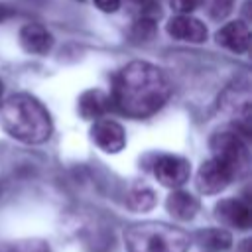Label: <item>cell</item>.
I'll list each match as a JSON object with an SVG mask.
<instances>
[{
    "label": "cell",
    "mask_w": 252,
    "mask_h": 252,
    "mask_svg": "<svg viewBox=\"0 0 252 252\" xmlns=\"http://www.w3.org/2000/svg\"><path fill=\"white\" fill-rule=\"evenodd\" d=\"M171 83L165 71L148 61H132L124 65L112 81L110 106L130 118H146L156 114L169 98Z\"/></svg>",
    "instance_id": "cell-1"
},
{
    "label": "cell",
    "mask_w": 252,
    "mask_h": 252,
    "mask_svg": "<svg viewBox=\"0 0 252 252\" xmlns=\"http://www.w3.org/2000/svg\"><path fill=\"white\" fill-rule=\"evenodd\" d=\"M0 126L24 144H43L53 128L47 108L28 93H16L2 100Z\"/></svg>",
    "instance_id": "cell-2"
},
{
    "label": "cell",
    "mask_w": 252,
    "mask_h": 252,
    "mask_svg": "<svg viewBox=\"0 0 252 252\" xmlns=\"http://www.w3.org/2000/svg\"><path fill=\"white\" fill-rule=\"evenodd\" d=\"M128 252H187L191 238L185 230L159 220L130 224L124 230Z\"/></svg>",
    "instance_id": "cell-3"
},
{
    "label": "cell",
    "mask_w": 252,
    "mask_h": 252,
    "mask_svg": "<svg viewBox=\"0 0 252 252\" xmlns=\"http://www.w3.org/2000/svg\"><path fill=\"white\" fill-rule=\"evenodd\" d=\"M211 152H213L215 159H219L220 163H224L230 169L234 179H240L248 173L250 152L238 132H234V130L217 132L211 138Z\"/></svg>",
    "instance_id": "cell-4"
},
{
    "label": "cell",
    "mask_w": 252,
    "mask_h": 252,
    "mask_svg": "<svg viewBox=\"0 0 252 252\" xmlns=\"http://www.w3.org/2000/svg\"><path fill=\"white\" fill-rule=\"evenodd\" d=\"M219 108L232 120L238 134L248 136L252 126V96H250V83L236 81L228 85L222 94L219 96Z\"/></svg>",
    "instance_id": "cell-5"
},
{
    "label": "cell",
    "mask_w": 252,
    "mask_h": 252,
    "mask_svg": "<svg viewBox=\"0 0 252 252\" xmlns=\"http://www.w3.org/2000/svg\"><path fill=\"white\" fill-rule=\"evenodd\" d=\"M154 175L156 179L169 189H177L183 183L189 181L191 175V163L181 158V156H173V154H165L159 156L156 165H154Z\"/></svg>",
    "instance_id": "cell-6"
},
{
    "label": "cell",
    "mask_w": 252,
    "mask_h": 252,
    "mask_svg": "<svg viewBox=\"0 0 252 252\" xmlns=\"http://www.w3.org/2000/svg\"><path fill=\"white\" fill-rule=\"evenodd\" d=\"M232 181L234 175L230 173V169L213 156L207 161H203V165L197 171V189L203 195H217L224 191Z\"/></svg>",
    "instance_id": "cell-7"
},
{
    "label": "cell",
    "mask_w": 252,
    "mask_h": 252,
    "mask_svg": "<svg viewBox=\"0 0 252 252\" xmlns=\"http://www.w3.org/2000/svg\"><path fill=\"white\" fill-rule=\"evenodd\" d=\"M91 138L106 154H118L126 146L124 128L110 118H96L91 128Z\"/></svg>",
    "instance_id": "cell-8"
},
{
    "label": "cell",
    "mask_w": 252,
    "mask_h": 252,
    "mask_svg": "<svg viewBox=\"0 0 252 252\" xmlns=\"http://www.w3.org/2000/svg\"><path fill=\"white\" fill-rule=\"evenodd\" d=\"M217 219L236 230H248L252 224V209L242 199H222L215 207Z\"/></svg>",
    "instance_id": "cell-9"
},
{
    "label": "cell",
    "mask_w": 252,
    "mask_h": 252,
    "mask_svg": "<svg viewBox=\"0 0 252 252\" xmlns=\"http://www.w3.org/2000/svg\"><path fill=\"white\" fill-rule=\"evenodd\" d=\"M167 33L177 41L203 43L207 39V26L191 14H177L167 22Z\"/></svg>",
    "instance_id": "cell-10"
},
{
    "label": "cell",
    "mask_w": 252,
    "mask_h": 252,
    "mask_svg": "<svg viewBox=\"0 0 252 252\" xmlns=\"http://www.w3.org/2000/svg\"><path fill=\"white\" fill-rule=\"evenodd\" d=\"M18 39H20V45L28 53H32V55H45L53 47V35H51V32L45 26L35 24V22L24 24L20 28Z\"/></svg>",
    "instance_id": "cell-11"
},
{
    "label": "cell",
    "mask_w": 252,
    "mask_h": 252,
    "mask_svg": "<svg viewBox=\"0 0 252 252\" xmlns=\"http://www.w3.org/2000/svg\"><path fill=\"white\" fill-rule=\"evenodd\" d=\"M217 43L232 53H246L250 47V28L246 22L236 20L224 24L217 32Z\"/></svg>",
    "instance_id": "cell-12"
},
{
    "label": "cell",
    "mask_w": 252,
    "mask_h": 252,
    "mask_svg": "<svg viewBox=\"0 0 252 252\" xmlns=\"http://www.w3.org/2000/svg\"><path fill=\"white\" fill-rule=\"evenodd\" d=\"M199 199L195 195H191L189 191H183V189H175L167 201H165V209L167 213L177 219V220H191L195 219V215L199 213Z\"/></svg>",
    "instance_id": "cell-13"
},
{
    "label": "cell",
    "mask_w": 252,
    "mask_h": 252,
    "mask_svg": "<svg viewBox=\"0 0 252 252\" xmlns=\"http://www.w3.org/2000/svg\"><path fill=\"white\" fill-rule=\"evenodd\" d=\"M108 108H110V98L98 89L85 91L81 94V98H79V112L87 120L100 118Z\"/></svg>",
    "instance_id": "cell-14"
},
{
    "label": "cell",
    "mask_w": 252,
    "mask_h": 252,
    "mask_svg": "<svg viewBox=\"0 0 252 252\" xmlns=\"http://www.w3.org/2000/svg\"><path fill=\"white\" fill-rule=\"evenodd\" d=\"M156 205V193L152 187H148L146 183H134L130 185L128 193H126V207L136 211V213H146L150 209H154Z\"/></svg>",
    "instance_id": "cell-15"
},
{
    "label": "cell",
    "mask_w": 252,
    "mask_h": 252,
    "mask_svg": "<svg viewBox=\"0 0 252 252\" xmlns=\"http://www.w3.org/2000/svg\"><path fill=\"white\" fill-rule=\"evenodd\" d=\"M197 242L201 246L217 252V250L230 248L232 236H230V232L226 228H215V226H211V228H205V230H199L197 232Z\"/></svg>",
    "instance_id": "cell-16"
},
{
    "label": "cell",
    "mask_w": 252,
    "mask_h": 252,
    "mask_svg": "<svg viewBox=\"0 0 252 252\" xmlns=\"http://www.w3.org/2000/svg\"><path fill=\"white\" fill-rule=\"evenodd\" d=\"M156 32V20H148V18H136L134 26H132V37L134 39H142L148 41Z\"/></svg>",
    "instance_id": "cell-17"
},
{
    "label": "cell",
    "mask_w": 252,
    "mask_h": 252,
    "mask_svg": "<svg viewBox=\"0 0 252 252\" xmlns=\"http://www.w3.org/2000/svg\"><path fill=\"white\" fill-rule=\"evenodd\" d=\"M207 10L213 20H222L232 12V0H209Z\"/></svg>",
    "instance_id": "cell-18"
},
{
    "label": "cell",
    "mask_w": 252,
    "mask_h": 252,
    "mask_svg": "<svg viewBox=\"0 0 252 252\" xmlns=\"http://www.w3.org/2000/svg\"><path fill=\"white\" fill-rule=\"evenodd\" d=\"M169 4L177 14H191L203 4V0H169Z\"/></svg>",
    "instance_id": "cell-19"
},
{
    "label": "cell",
    "mask_w": 252,
    "mask_h": 252,
    "mask_svg": "<svg viewBox=\"0 0 252 252\" xmlns=\"http://www.w3.org/2000/svg\"><path fill=\"white\" fill-rule=\"evenodd\" d=\"M93 2L100 12H106V14H112L120 8V0H93Z\"/></svg>",
    "instance_id": "cell-20"
},
{
    "label": "cell",
    "mask_w": 252,
    "mask_h": 252,
    "mask_svg": "<svg viewBox=\"0 0 252 252\" xmlns=\"http://www.w3.org/2000/svg\"><path fill=\"white\" fill-rule=\"evenodd\" d=\"M10 8L8 6H4V4H0V22H4L6 18H10Z\"/></svg>",
    "instance_id": "cell-21"
},
{
    "label": "cell",
    "mask_w": 252,
    "mask_h": 252,
    "mask_svg": "<svg viewBox=\"0 0 252 252\" xmlns=\"http://www.w3.org/2000/svg\"><path fill=\"white\" fill-rule=\"evenodd\" d=\"M2 91H4V85H2V81H0V96H2Z\"/></svg>",
    "instance_id": "cell-22"
},
{
    "label": "cell",
    "mask_w": 252,
    "mask_h": 252,
    "mask_svg": "<svg viewBox=\"0 0 252 252\" xmlns=\"http://www.w3.org/2000/svg\"><path fill=\"white\" fill-rule=\"evenodd\" d=\"M35 252H49V250H45V248H41V250H35Z\"/></svg>",
    "instance_id": "cell-23"
}]
</instances>
